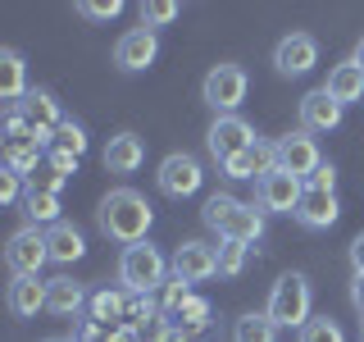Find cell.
I'll list each match as a JSON object with an SVG mask.
<instances>
[{"label":"cell","instance_id":"22","mask_svg":"<svg viewBox=\"0 0 364 342\" xmlns=\"http://www.w3.org/2000/svg\"><path fill=\"white\" fill-rule=\"evenodd\" d=\"M46 247H50V260L55 265H73V260H82L87 256V237L77 233L73 224H55V228H46Z\"/></svg>","mask_w":364,"mask_h":342},{"label":"cell","instance_id":"6","mask_svg":"<svg viewBox=\"0 0 364 342\" xmlns=\"http://www.w3.org/2000/svg\"><path fill=\"white\" fill-rule=\"evenodd\" d=\"M200 182H205V169H200V160H196V155H187V151L164 155V160H159V169H155V187L164 192L168 201H187V197H196Z\"/></svg>","mask_w":364,"mask_h":342},{"label":"cell","instance_id":"28","mask_svg":"<svg viewBox=\"0 0 364 342\" xmlns=\"http://www.w3.org/2000/svg\"><path fill=\"white\" fill-rule=\"evenodd\" d=\"M232 342H278V324L264 311H250L232 324Z\"/></svg>","mask_w":364,"mask_h":342},{"label":"cell","instance_id":"11","mask_svg":"<svg viewBox=\"0 0 364 342\" xmlns=\"http://www.w3.org/2000/svg\"><path fill=\"white\" fill-rule=\"evenodd\" d=\"M318 64V41L310 32H287L278 46H273V68L282 78H305Z\"/></svg>","mask_w":364,"mask_h":342},{"label":"cell","instance_id":"35","mask_svg":"<svg viewBox=\"0 0 364 342\" xmlns=\"http://www.w3.org/2000/svg\"><path fill=\"white\" fill-rule=\"evenodd\" d=\"M23 197H28V178L14 174V169H5V174H0V201H5V205H23Z\"/></svg>","mask_w":364,"mask_h":342},{"label":"cell","instance_id":"1","mask_svg":"<svg viewBox=\"0 0 364 342\" xmlns=\"http://www.w3.org/2000/svg\"><path fill=\"white\" fill-rule=\"evenodd\" d=\"M200 219H205L210 233H219V242L255 247V242H264V233H269V214L259 210L255 201H242V197H232V192H214V197H205Z\"/></svg>","mask_w":364,"mask_h":342},{"label":"cell","instance_id":"43","mask_svg":"<svg viewBox=\"0 0 364 342\" xmlns=\"http://www.w3.org/2000/svg\"><path fill=\"white\" fill-rule=\"evenodd\" d=\"M350 301H355V311L364 315V274H355V279H350Z\"/></svg>","mask_w":364,"mask_h":342},{"label":"cell","instance_id":"31","mask_svg":"<svg viewBox=\"0 0 364 342\" xmlns=\"http://www.w3.org/2000/svg\"><path fill=\"white\" fill-rule=\"evenodd\" d=\"M296 342H346V333H341V328H337L328 315H314L310 324L296 333Z\"/></svg>","mask_w":364,"mask_h":342},{"label":"cell","instance_id":"16","mask_svg":"<svg viewBox=\"0 0 364 342\" xmlns=\"http://www.w3.org/2000/svg\"><path fill=\"white\" fill-rule=\"evenodd\" d=\"M291 219L301 224V228H310V233H323V228H333V224L341 219V201H337V192H305Z\"/></svg>","mask_w":364,"mask_h":342},{"label":"cell","instance_id":"20","mask_svg":"<svg viewBox=\"0 0 364 342\" xmlns=\"http://www.w3.org/2000/svg\"><path fill=\"white\" fill-rule=\"evenodd\" d=\"M18 110L28 114V123H32L37 133H50V137H55V128H60V123L68 119V114L60 110V100H55V96H50L46 87H32L28 96L18 100Z\"/></svg>","mask_w":364,"mask_h":342},{"label":"cell","instance_id":"21","mask_svg":"<svg viewBox=\"0 0 364 342\" xmlns=\"http://www.w3.org/2000/svg\"><path fill=\"white\" fill-rule=\"evenodd\" d=\"M87 288L77 279H68V274H60V279H50V301H46V311L50 315H60V319H73V315H82L87 311Z\"/></svg>","mask_w":364,"mask_h":342},{"label":"cell","instance_id":"5","mask_svg":"<svg viewBox=\"0 0 364 342\" xmlns=\"http://www.w3.org/2000/svg\"><path fill=\"white\" fill-rule=\"evenodd\" d=\"M246 87L250 78L242 64H214L200 83V100L214 110V119H223V114H237V105L246 100Z\"/></svg>","mask_w":364,"mask_h":342},{"label":"cell","instance_id":"32","mask_svg":"<svg viewBox=\"0 0 364 342\" xmlns=\"http://www.w3.org/2000/svg\"><path fill=\"white\" fill-rule=\"evenodd\" d=\"M55 146H64V151H73V155H87V128L77 119H64L60 128H55Z\"/></svg>","mask_w":364,"mask_h":342},{"label":"cell","instance_id":"8","mask_svg":"<svg viewBox=\"0 0 364 342\" xmlns=\"http://www.w3.org/2000/svg\"><path fill=\"white\" fill-rule=\"evenodd\" d=\"M305 197V178L296 174H282V169H273L255 182V205L264 214H296V205Z\"/></svg>","mask_w":364,"mask_h":342},{"label":"cell","instance_id":"40","mask_svg":"<svg viewBox=\"0 0 364 342\" xmlns=\"http://www.w3.org/2000/svg\"><path fill=\"white\" fill-rule=\"evenodd\" d=\"M305 192H337V169L323 160V165H318L314 174L305 178Z\"/></svg>","mask_w":364,"mask_h":342},{"label":"cell","instance_id":"24","mask_svg":"<svg viewBox=\"0 0 364 342\" xmlns=\"http://www.w3.org/2000/svg\"><path fill=\"white\" fill-rule=\"evenodd\" d=\"M28 68H23V55L18 51H0V100L5 105H18L28 96Z\"/></svg>","mask_w":364,"mask_h":342},{"label":"cell","instance_id":"9","mask_svg":"<svg viewBox=\"0 0 364 342\" xmlns=\"http://www.w3.org/2000/svg\"><path fill=\"white\" fill-rule=\"evenodd\" d=\"M50 260V247H46V233L41 228H18L14 237H9V247H5V265L14 269V279L18 274H28V279H37L41 265Z\"/></svg>","mask_w":364,"mask_h":342},{"label":"cell","instance_id":"23","mask_svg":"<svg viewBox=\"0 0 364 342\" xmlns=\"http://www.w3.org/2000/svg\"><path fill=\"white\" fill-rule=\"evenodd\" d=\"M123 315H128V292H123V288H100V292H91L87 319H96V324H105V328H119Z\"/></svg>","mask_w":364,"mask_h":342},{"label":"cell","instance_id":"12","mask_svg":"<svg viewBox=\"0 0 364 342\" xmlns=\"http://www.w3.org/2000/svg\"><path fill=\"white\" fill-rule=\"evenodd\" d=\"M155 55H159V32H151V28H132L114 41V64L123 73H146L155 64Z\"/></svg>","mask_w":364,"mask_h":342},{"label":"cell","instance_id":"29","mask_svg":"<svg viewBox=\"0 0 364 342\" xmlns=\"http://www.w3.org/2000/svg\"><path fill=\"white\" fill-rule=\"evenodd\" d=\"M214 256H219V279H237V274L246 269V260H250V247L219 242V247H214Z\"/></svg>","mask_w":364,"mask_h":342},{"label":"cell","instance_id":"34","mask_svg":"<svg viewBox=\"0 0 364 342\" xmlns=\"http://www.w3.org/2000/svg\"><path fill=\"white\" fill-rule=\"evenodd\" d=\"M173 333H178V324H173V319H168L164 311H159L155 319H146V324L136 328V338H141V342H168Z\"/></svg>","mask_w":364,"mask_h":342},{"label":"cell","instance_id":"14","mask_svg":"<svg viewBox=\"0 0 364 342\" xmlns=\"http://www.w3.org/2000/svg\"><path fill=\"white\" fill-rule=\"evenodd\" d=\"M296 114H301V133H333V128H341V110L333 96H328L323 87H314V91H305L301 96V105H296Z\"/></svg>","mask_w":364,"mask_h":342},{"label":"cell","instance_id":"47","mask_svg":"<svg viewBox=\"0 0 364 342\" xmlns=\"http://www.w3.org/2000/svg\"><path fill=\"white\" fill-rule=\"evenodd\" d=\"M46 342H73V338H46Z\"/></svg>","mask_w":364,"mask_h":342},{"label":"cell","instance_id":"45","mask_svg":"<svg viewBox=\"0 0 364 342\" xmlns=\"http://www.w3.org/2000/svg\"><path fill=\"white\" fill-rule=\"evenodd\" d=\"M350 60H355V64L364 68V37H360V46H355V55H350Z\"/></svg>","mask_w":364,"mask_h":342},{"label":"cell","instance_id":"7","mask_svg":"<svg viewBox=\"0 0 364 342\" xmlns=\"http://www.w3.org/2000/svg\"><path fill=\"white\" fill-rule=\"evenodd\" d=\"M259 137H255V128L242 119V114H223V119H214L210 123V133H205V151H210L219 165H228L232 155H242L246 146H255Z\"/></svg>","mask_w":364,"mask_h":342},{"label":"cell","instance_id":"48","mask_svg":"<svg viewBox=\"0 0 364 342\" xmlns=\"http://www.w3.org/2000/svg\"><path fill=\"white\" fill-rule=\"evenodd\" d=\"M360 342H364V315H360Z\"/></svg>","mask_w":364,"mask_h":342},{"label":"cell","instance_id":"10","mask_svg":"<svg viewBox=\"0 0 364 342\" xmlns=\"http://www.w3.org/2000/svg\"><path fill=\"white\" fill-rule=\"evenodd\" d=\"M273 160H278V169H282V174H296V178H310L314 169L323 165V155H318L314 137H310V133H301V128L273 142Z\"/></svg>","mask_w":364,"mask_h":342},{"label":"cell","instance_id":"37","mask_svg":"<svg viewBox=\"0 0 364 342\" xmlns=\"http://www.w3.org/2000/svg\"><path fill=\"white\" fill-rule=\"evenodd\" d=\"M46 165L55 169V174H64V178H73L77 174V165H82V155H73V151H64V146H50L46 151Z\"/></svg>","mask_w":364,"mask_h":342},{"label":"cell","instance_id":"44","mask_svg":"<svg viewBox=\"0 0 364 342\" xmlns=\"http://www.w3.org/2000/svg\"><path fill=\"white\" fill-rule=\"evenodd\" d=\"M114 342H141V338H136L132 324H119V328H114Z\"/></svg>","mask_w":364,"mask_h":342},{"label":"cell","instance_id":"3","mask_svg":"<svg viewBox=\"0 0 364 342\" xmlns=\"http://www.w3.org/2000/svg\"><path fill=\"white\" fill-rule=\"evenodd\" d=\"M168 279H173V274H168V260H164V251H159V247H151V242L123 247V256H119V283H123V292L155 296V292H164Z\"/></svg>","mask_w":364,"mask_h":342},{"label":"cell","instance_id":"36","mask_svg":"<svg viewBox=\"0 0 364 342\" xmlns=\"http://www.w3.org/2000/svg\"><path fill=\"white\" fill-rule=\"evenodd\" d=\"M77 14H82V19H100V23H109V19H119V14H123V0H82V5H77Z\"/></svg>","mask_w":364,"mask_h":342},{"label":"cell","instance_id":"18","mask_svg":"<svg viewBox=\"0 0 364 342\" xmlns=\"http://www.w3.org/2000/svg\"><path fill=\"white\" fill-rule=\"evenodd\" d=\"M9 311H14L18 319H37L46 311V301H50V283L41 279H28V274H18L14 283H9Z\"/></svg>","mask_w":364,"mask_h":342},{"label":"cell","instance_id":"39","mask_svg":"<svg viewBox=\"0 0 364 342\" xmlns=\"http://www.w3.org/2000/svg\"><path fill=\"white\" fill-rule=\"evenodd\" d=\"M73 342H114V328L96 324V319H77V328H73Z\"/></svg>","mask_w":364,"mask_h":342},{"label":"cell","instance_id":"38","mask_svg":"<svg viewBox=\"0 0 364 342\" xmlns=\"http://www.w3.org/2000/svg\"><path fill=\"white\" fill-rule=\"evenodd\" d=\"M187 296H191V283H182V279H168V283H164V296H159V311H164V315H173L178 306L187 301Z\"/></svg>","mask_w":364,"mask_h":342},{"label":"cell","instance_id":"17","mask_svg":"<svg viewBox=\"0 0 364 342\" xmlns=\"http://www.w3.org/2000/svg\"><path fill=\"white\" fill-rule=\"evenodd\" d=\"M105 169L109 174H136V169L146 165V142L136 133H114L105 142Z\"/></svg>","mask_w":364,"mask_h":342},{"label":"cell","instance_id":"41","mask_svg":"<svg viewBox=\"0 0 364 342\" xmlns=\"http://www.w3.org/2000/svg\"><path fill=\"white\" fill-rule=\"evenodd\" d=\"M64 182H68L64 174H55V169L46 165V169H41L37 178H28V187H41V192H55V197H60V187H64Z\"/></svg>","mask_w":364,"mask_h":342},{"label":"cell","instance_id":"15","mask_svg":"<svg viewBox=\"0 0 364 342\" xmlns=\"http://www.w3.org/2000/svg\"><path fill=\"white\" fill-rule=\"evenodd\" d=\"M223 169V178H232V182H259L264 174H273L278 169V160H273V142H255V146H246L242 155H232Z\"/></svg>","mask_w":364,"mask_h":342},{"label":"cell","instance_id":"46","mask_svg":"<svg viewBox=\"0 0 364 342\" xmlns=\"http://www.w3.org/2000/svg\"><path fill=\"white\" fill-rule=\"evenodd\" d=\"M168 342H196V338H191V333H182V328H178V333L168 338Z\"/></svg>","mask_w":364,"mask_h":342},{"label":"cell","instance_id":"33","mask_svg":"<svg viewBox=\"0 0 364 342\" xmlns=\"http://www.w3.org/2000/svg\"><path fill=\"white\" fill-rule=\"evenodd\" d=\"M155 315H159V301H155V296H132L128 292V315H123V324L141 328L146 319H155Z\"/></svg>","mask_w":364,"mask_h":342},{"label":"cell","instance_id":"26","mask_svg":"<svg viewBox=\"0 0 364 342\" xmlns=\"http://www.w3.org/2000/svg\"><path fill=\"white\" fill-rule=\"evenodd\" d=\"M18 210L28 214V224H32V228H37V224L55 228V224H60V197H55V192L28 187V197H23V205H18Z\"/></svg>","mask_w":364,"mask_h":342},{"label":"cell","instance_id":"4","mask_svg":"<svg viewBox=\"0 0 364 342\" xmlns=\"http://www.w3.org/2000/svg\"><path fill=\"white\" fill-rule=\"evenodd\" d=\"M310 279L305 274H282L278 283H273V292H269V306H264V315L273 319L278 328H305L310 324Z\"/></svg>","mask_w":364,"mask_h":342},{"label":"cell","instance_id":"30","mask_svg":"<svg viewBox=\"0 0 364 342\" xmlns=\"http://www.w3.org/2000/svg\"><path fill=\"white\" fill-rule=\"evenodd\" d=\"M182 14V5H173V0H146L141 5V28H168V23H173Z\"/></svg>","mask_w":364,"mask_h":342},{"label":"cell","instance_id":"42","mask_svg":"<svg viewBox=\"0 0 364 342\" xmlns=\"http://www.w3.org/2000/svg\"><path fill=\"white\" fill-rule=\"evenodd\" d=\"M346 256H350V269H355V274H364V233H355V237H350Z\"/></svg>","mask_w":364,"mask_h":342},{"label":"cell","instance_id":"27","mask_svg":"<svg viewBox=\"0 0 364 342\" xmlns=\"http://www.w3.org/2000/svg\"><path fill=\"white\" fill-rule=\"evenodd\" d=\"M41 160H46V146H37V142H5V169H14L23 178H37Z\"/></svg>","mask_w":364,"mask_h":342},{"label":"cell","instance_id":"2","mask_svg":"<svg viewBox=\"0 0 364 342\" xmlns=\"http://www.w3.org/2000/svg\"><path fill=\"white\" fill-rule=\"evenodd\" d=\"M96 224H100V233H105L109 242L136 247V242H146V233H151L155 210L136 187H114V192H105V201H100Z\"/></svg>","mask_w":364,"mask_h":342},{"label":"cell","instance_id":"25","mask_svg":"<svg viewBox=\"0 0 364 342\" xmlns=\"http://www.w3.org/2000/svg\"><path fill=\"white\" fill-rule=\"evenodd\" d=\"M168 319H173L182 333H191V338H196V333H205V328L214 324V306L205 301V296L191 292V296H187V301H182V306H178V311L168 315Z\"/></svg>","mask_w":364,"mask_h":342},{"label":"cell","instance_id":"19","mask_svg":"<svg viewBox=\"0 0 364 342\" xmlns=\"http://www.w3.org/2000/svg\"><path fill=\"white\" fill-rule=\"evenodd\" d=\"M323 91L337 100L341 110H346V105H355V100H364V68H360L355 60H341V64H333V68H328V83H323Z\"/></svg>","mask_w":364,"mask_h":342},{"label":"cell","instance_id":"13","mask_svg":"<svg viewBox=\"0 0 364 342\" xmlns=\"http://www.w3.org/2000/svg\"><path fill=\"white\" fill-rule=\"evenodd\" d=\"M168 274L173 279H182V283H205V279H214L219 274V256H214V247H205V242H182L178 251H173V260H168Z\"/></svg>","mask_w":364,"mask_h":342}]
</instances>
